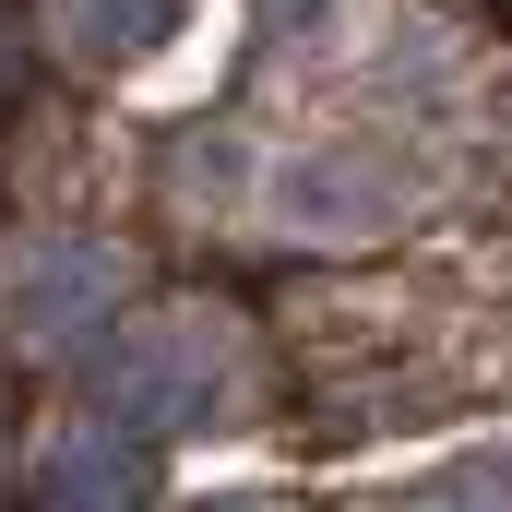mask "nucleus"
Returning a JSON list of instances; mask_svg holds the SVG:
<instances>
[{"label":"nucleus","mask_w":512,"mask_h":512,"mask_svg":"<svg viewBox=\"0 0 512 512\" xmlns=\"http://www.w3.org/2000/svg\"><path fill=\"white\" fill-rule=\"evenodd\" d=\"M108 298H120L108 239H12V251H0V322H12L24 346H72V334H96Z\"/></svg>","instance_id":"nucleus-2"},{"label":"nucleus","mask_w":512,"mask_h":512,"mask_svg":"<svg viewBox=\"0 0 512 512\" xmlns=\"http://www.w3.org/2000/svg\"><path fill=\"white\" fill-rule=\"evenodd\" d=\"M179 0H60V36L84 48V60H120V48H143L155 24H167Z\"/></svg>","instance_id":"nucleus-4"},{"label":"nucleus","mask_w":512,"mask_h":512,"mask_svg":"<svg viewBox=\"0 0 512 512\" xmlns=\"http://www.w3.org/2000/svg\"><path fill=\"white\" fill-rule=\"evenodd\" d=\"M215 334L191 322V310H167V322H143V334H120V358H108V429H131V441H155V429H179V417H203L215 405Z\"/></svg>","instance_id":"nucleus-1"},{"label":"nucleus","mask_w":512,"mask_h":512,"mask_svg":"<svg viewBox=\"0 0 512 512\" xmlns=\"http://www.w3.org/2000/svg\"><path fill=\"white\" fill-rule=\"evenodd\" d=\"M36 501L48 512H131L143 501V441L108 417H72L48 453H36Z\"/></svg>","instance_id":"nucleus-3"}]
</instances>
